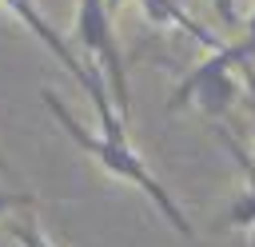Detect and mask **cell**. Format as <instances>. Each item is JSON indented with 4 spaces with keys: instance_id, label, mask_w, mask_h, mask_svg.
<instances>
[{
    "instance_id": "6da1fadb",
    "label": "cell",
    "mask_w": 255,
    "mask_h": 247,
    "mask_svg": "<svg viewBox=\"0 0 255 247\" xmlns=\"http://www.w3.org/2000/svg\"><path fill=\"white\" fill-rule=\"evenodd\" d=\"M40 96H44L48 112L56 116V124L68 131V139H72V143H76L84 155H92V159H96V163H100V167H104L112 179H124L128 187L143 191V195L151 199V207H155V211H159V215H163V219H167V223H171V227H175L183 239H191V235H195V227H191L187 211L179 207V199H175V195H171V191L159 183V175H155V171L143 163V155H135V147H131L128 139H104V135L88 131V127H84V124H80V120L68 112V104H64V100H60L52 88H44Z\"/></svg>"
},
{
    "instance_id": "7a4b0ae2",
    "label": "cell",
    "mask_w": 255,
    "mask_h": 247,
    "mask_svg": "<svg viewBox=\"0 0 255 247\" xmlns=\"http://www.w3.org/2000/svg\"><path fill=\"white\" fill-rule=\"evenodd\" d=\"M0 8L8 12V16H16L60 64H64V72L84 88V96L92 100V108H96V116H100V124H104V139H128V124L120 120V112L112 108V92H108V84L100 80V72L88 64V60H80V52L72 48V40H64L60 36V28L44 16V8L36 4V0H0Z\"/></svg>"
},
{
    "instance_id": "3957f363",
    "label": "cell",
    "mask_w": 255,
    "mask_h": 247,
    "mask_svg": "<svg viewBox=\"0 0 255 247\" xmlns=\"http://www.w3.org/2000/svg\"><path fill=\"white\" fill-rule=\"evenodd\" d=\"M72 48L92 56V68L100 72V80L112 92V104L120 112V120L128 124L131 112V88H128V68H124V52L116 40V16L108 12L104 0H76V28H72Z\"/></svg>"
},
{
    "instance_id": "277c9868",
    "label": "cell",
    "mask_w": 255,
    "mask_h": 247,
    "mask_svg": "<svg viewBox=\"0 0 255 247\" xmlns=\"http://www.w3.org/2000/svg\"><path fill=\"white\" fill-rule=\"evenodd\" d=\"M139 12H143V20L147 24H159V28H179V32H187L195 44H203L207 52H219V48H227V40L219 36V32H211L203 20H195L179 0H139Z\"/></svg>"
},
{
    "instance_id": "5b68a950",
    "label": "cell",
    "mask_w": 255,
    "mask_h": 247,
    "mask_svg": "<svg viewBox=\"0 0 255 247\" xmlns=\"http://www.w3.org/2000/svg\"><path fill=\"white\" fill-rule=\"evenodd\" d=\"M223 143L231 147V155L239 159V167L247 171V187L235 195V203L227 207V215H223V223H231V227H243V231H251V247H255V159L251 155H243V147L239 143H231L227 135H223Z\"/></svg>"
},
{
    "instance_id": "8992f818",
    "label": "cell",
    "mask_w": 255,
    "mask_h": 247,
    "mask_svg": "<svg viewBox=\"0 0 255 247\" xmlns=\"http://www.w3.org/2000/svg\"><path fill=\"white\" fill-rule=\"evenodd\" d=\"M8 239H12L16 247H56L52 235H48L32 215H12V219H8Z\"/></svg>"
},
{
    "instance_id": "52a82bcc",
    "label": "cell",
    "mask_w": 255,
    "mask_h": 247,
    "mask_svg": "<svg viewBox=\"0 0 255 247\" xmlns=\"http://www.w3.org/2000/svg\"><path fill=\"white\" fill-rule=\"evenodd\" d=\"M32 207H36L32 191H8V187H0V219L12 215V211H32Z\"/></svg>"
},
{
    "instance_id": "ba28073f",
    "label": "cell",
    "mask_w": 255,
    "mask_h": 247,
    "mask_svg": "<svg viewBox=\"0 0 255 247\" xmlns=\"http://www.w3.org/2000/svg\"><path fill=\"white\" fill-rule=\"evenodd\" d=\"M243 0H215V12L227 20V24H243V12H239Z\"/></svg>"
},
{
    "instance_id": "9c48e42d",
    "label": "cell",
    "mask_w": 255,
    "mask_h": 247,
    "mask_svg": "<svg viewBox=\"0 0 255 247\" xmlns=\"http://www.w3.org/2000/svg\"><path fill=\"white\" fill-rule=\"evenodd\" d=\"M0 175H4V179H12V183L20 179V171H16L12 163H8V155H4V151H0Z\"/></svg>"
},
{
    "instance_id": "30bf717a",
    "label": "cell",
    "mask_w": 255,
    "mask_h": 247,
    "mask_svg": "<svg viewBox=\"0 0 255 247\" xmlns=\"http://www.w3.org/2000/svg\"><path fill=\"white\" fill-rule=\"evenodd\" d=\"M251 159H255V155H251Z\"/></svg>"
}]
</instances>
